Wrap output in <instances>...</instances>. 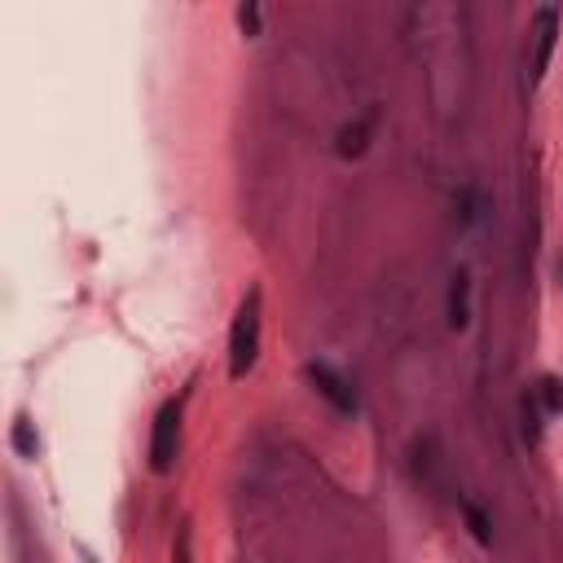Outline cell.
Segmentation results:
<instances>
[{"label": "cell", "instance_id": "6da1fadb", "mask_svg": "<svg viewBox=\"0 0 563 563\" xmlns=\"http://www.w3.org/2000/svg\"><path fill=\"white\" fill-rule=\"evenodd\" d=\"M260 290L251 286L246 299L238 303L233 312V325H229V378H246L255 356H260Z\"/></svg>", "mask_w": 563, "mask_h": 563}, {"label": "cell", "instance_id": "7a4b0ae2", "mask_svg": "<svg viewBox=\"0 0 563 563\" xmlns=\"http://www.w3.org/2000/svg\"><path fill=\"white\" fill-rule=\"evenodd\" d=\"M176 453H180V405L167 400L158 413H154V431H150V466L158 475H167L176 466Z\"/></svg>", "mask_w": 563, "mask_h": 563}, {"label": "cell", "instance_id": "3957f363", "mask_svg": "<svg viewBox=\"0 0 563 563\" xmlns=\"http://www.w3.org/2000/svg\"><path fill=\"white\" fill-rule=\"evenodd\" d=\"M528 35H532V53H528V84H541L545 66H550V57H554V44H559V13H554L550 4H545V9H537V13H532Z\"/></svg>", "mask_w": 563, "mask_h": 563}, {"label": "cell", "instance_id": "277c9868", "mask_svg": "<svg viewBox=\"0 0 563 563\" xmlns=\"http://www.w3.org/2000/svg\"><path fill=\"white\" fill-rule=\"evenodd\" d=\"M308 383H312L317 396H325L339 413H356V396H352L347 378H343L334 365H325V361H308Z\"/></svg>", "mask_w": 563, "mask_h": 563}, {"label": "cell", "instance_id": "5b68a950", "mask_svg": "<svg viewBox=\"0 0 563 563\" xmlns=\"http://www.w3.org/2000/svg\"><path fill=\"white\" fill-rule=\"evenodd\" d=\"M369 136H374V110L361 114V119H352V123H343L334 132V154L339 158H361L369 150Z\"/></svg>", "mask_w": 563, "mask_h": 563}, {"label": "cell", "instance_id": "8992f818", "mask_svg": "<svg viewBox=\"0 0 563 563\" xmlns=\"http://www.w3.org/2000/svg\"><path fill=\"white\" fill-rule=\"evenodd\" d=\"M449 325L453 330L471 325V273L466 268H453L449 277Z\"/></svg>", "mask_w": 563, "mask_h": 563}, {"label": "cell", "instance_id": "52a82bcc", "mask_svg": "<svg viewBox=\"0 0 563 563\" xmlns=\"http://www.w3.org/2000/svg\"><path fill=\"white\" fill-rule=\"evenodd\" d=\"M9 444H13V453H18V457H35V449H40V440H35V431H31V418H13V431H9Z\"/></svg>", "mask_w": 563, "mask_h": 563}, {"label": "cell", "instance_id": "ba28073f", "mask_svg": "<svg viewBox=\"0 0 563 563\" xmlns=\"http://www.w3.org/2000/svg\"><path fill=\"white\" fill-rule=\"evenodd\" d=\"M532 396L541 400V409H545V413H559V409H563V383H559V378H541Z\"/></svg>", "mask_w": 563, "mask_h": 563}, {"label": "cell", "instance_id": "9c48e42d", "mask_svg": "<svg viewBox=\"0 0 563 563\" xmlns=\"http://www.w3.org/2000/svg\"><path fill=\"white\" fill-rule=\"evenodd\" d=\"M172 563H194V528H189V523H180V532H176Z\"/></svg>", "mask_w": 563, "mask_h": 563}, {"label": "cell", "instance_id": "30bf717a", "mask_svg": "<svg viewBox=\"0 0 563 563\" xmlns=\"http://www.w3.org/2000/svg\"><path fill=\"white\" fill-rule=\"evenodd\" d=\"M523 435H528V444H537V440H541V422H537V396H523Z\"/></svg>", "mask_w": 563, "mask_h": 563}, {"label": "cell", "instance_id": "8fae6325", "mask_svg": "<svg viewBox=\"0 0 563 563\" xmlns=\"http://www.w3.org/2000/svg\"><path fill=\"white\" fill-rule=\"evenodd\" d=\"M462 515H466V523H471V532H475V541H479V545H488V541H493V532H488V519H484V515H479V510H475L471 501L462 506Z\"/></svg>", "mask_w": 563, "mask_h": 563}, {"label": "cell", "instance_id": "7c38bea8", "mask_svg": "<svg viewBox=\"0 0 563 563\" xmlns=\"http://www.w3.org/2000/svg\"><path fill=\"white\" fill-rule=\"evenodd\" d=\"M238 26L246 31V35H260V4H238Z\"/></svg>", "mask_w": 563, "mask_h": 563}]
</instances>
